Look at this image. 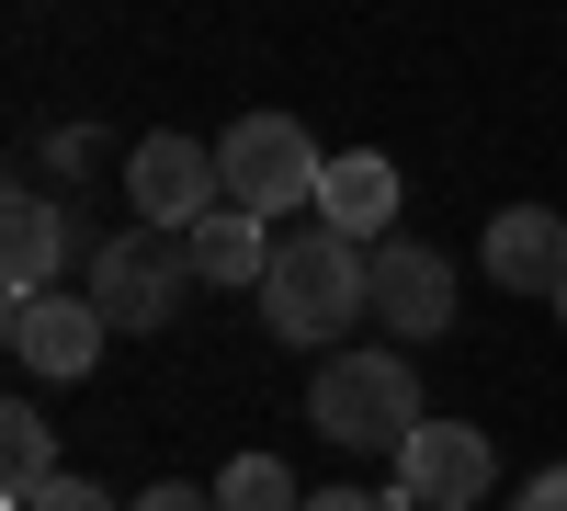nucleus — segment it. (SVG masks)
Here are the masks:
<instances>
[{
    "label": "nucleus",
    "mask_w": 567,
    "mask_h": 511,
    "mask_svg": "<svg viewBox=\"0 0 567 511\" xmlns=\"http://www.w3.org/2000/svg\"><path fill=\"white\" fill-rule=\"evenodd\" d=\"M261 318H272V341L341 352V341H352V318H374V251L341 239L329 216L284 227V239H272V273H261Z\"/></svg>",
    "instance_id": "f257e3e1"
},
{
    "label": "nucleus",
    "mask_w": 567,
    "mask_h": 511,
    "mask_svg": "<svg viewBox=\"0 0 567 511\" xmlns=\"http://www.w3.org/2000/svg\"><path fill=\"white\" fill-rule=\"evenodd\" d=\"M307 421L341 443V454H409V432H420L409 352H329L318 387H307Z\"/></svg>",
    "instance_id": "f03ea898"
},
{
    "label": "nucleus",
    "mask_w": 567,
    "mask_h": 511,
    "mask_svg": "<svg viewBox=\"0 0 567 511\" xmlns=\"http://www.w3.org/2000/svg\"><path fill=\"white\" fill-rule=\"evenodd\" d=\"M194 285L205 273H194V239H182V227H125V239L91 251V307H103L114 330H171Z\"/></svg>",
    "instance_id": "7ed1b4c3"
},
{
    "label": "nucleus",
    "mask_w": 567,
    "mask_h": 511,
    "mask_svg": "<svg viewBox=\"0 0 567 511\" xmlns=\"http://www.w3.org/2000/svg\"><path fill=\"white\" fill-rule=\"evenodd\" d=\"M216 171H227V205H250V216H318V136L296 114H239L216 136Z\"/></svg>",
    "instance_id": "20e7f679"
},
{
    "label": "nucleus",
    "mask_w": 567,
    "mask_h": 511,
    "mask_svg": "<svg viewBox=\"0 0 567 511\" xmlns=\"http://www.w3.org/2000/svg\"><path fill=\"white\" fill-rule=\"evenodd\" d=\"M0 341H12V364H23V376H45V387H80L91 376V364H103V341H114V318L103 307H91V285L69 296V285H45V296H12V307H0Z\"/></svg>",
    "instance_id": "39448f33"
},
{
    "label": "nucleus",
    "mask_w": 567,
    "mask_h": 511,
    "mask_svg": "<svg viewBox=\"0 0 567 511\" xmlns=\"http://www.w3.org/2000/svg\"><path fill=\"white\" fill-rule=\"evenodd\" d=\"M125 194H136V227H194V216H216L227 205V171H216V149L205 136H136L125 149Z\"/></svg>",
    "instance_id": "423d86ee"
},
{
    "label": "nucleus",
    "mask_w": 567,
    "mask_h": 511,
    "mask_svg": "<svg viewBox=\"0 0 567 511\" xmlns=\"http://www.w3.org/2000/svg\"><path fill=\"white\" fill-rule=\"evenodd\" d=\"M398 489H409L420 511H477V500L499 489V443H488L477 421H420L409 454H398Z\"/></svg>",
    "instance_id": "0eeeda50"
},
{
    "label": "nucleus",
    "mask_w": 567,
    "mask_h": 511,
    "mask_svg": "<svg viewBox=\"0 0 567 511\" xmlns=\"http://www.w3.org/2000/svg\"><path fill=\"white\" fill-rule=\"evenodd\" d=\"M374 318L398 341H443L454 330V262L432 239H374Z\"/></svg>",
    "instance_id": "6e6552de"
},
{
    "label": "nucleus",
    "mask_w": 567,
    "mask_h": 511,
    "mask_svg": "<svg viewBox=\"0 0 567 511\" xmlns=\"http://www.w3.org/2000/svg\"><path fill=\"white\" fill-rule=\"evenodd\" d=\"M477 262H488V285H511V296H567V216H545V205H511V216H488V239H477Z\"/></svg>",
    "instance_id": "1a4fd4ad"
},
{
    "label": "nucleus",
    "mask_w": 567,
    "mask_h": 511,
    "mask_svg": "<svg viewBox=\"0 0 567 511\" xmlns=\"http://www.w3.org/2000/svg\"><path fill=\"white\" fill-rule=\"evenodd\" d=\"M318 216L329 227H341V239H398V160L386 149H341V160H329L318 171Z\"/></svg>",
    "instance_id": "9d476101"
},
{
    "label": "nucleus",
    "mask_w": 567,
    "mask_h": 511,
    "mask_svg": "<svg viewBox=\"0 0 567 511\" xmlns=\"http://www.w3.org/2000/svg\"><path fill=\"white\" fill-rule=\"evenodd\" d=\"M69 273V216L34 194V182H12V205H0V285L12 296H45Z\"/></svg>",
    "instance_id": "9b49d317"
},
{
    "label": "nucleus",
    "mask_w": 567,
    "mask_h": 511,
    "mask_svg": "<svg viewBox=\"0 0 567 511\" xmlns=\"http://www.w3.org/2000/svg\"><path fill=\"white\" fill-rule=\"evenodd\" d=\"M182 239H194L205 285H261V273H272V216H250V205H216V216L182 227Z\"/></svg>",
    "instance_id": "f8f14e48"
},
{
    "label": "nucleus",
    "mask_w": 567,
    "mask_h": 511,
    "mask_svg": "<svg viewBox=\"0 0 567 511\" xmlns=\"http://www.w3.org/2000/svg\"><path fill=\"white\" fill-rule=\"evenodd\" d=\"M45 478H58V432H45V409L34 398H12V409H0V489H45Z\"/></svg>",
    "instance_id": "ddd939ff"
},
{
    "label": "nucleus",
    "mask_w": 567,
    "mask_h": 511,
    "mask_svg": "<svg viewBox=\"0 0 567 511\" xmlns=\"http://www.w3.org/2000/svg\"><path fill=\"white\" fill-rule=\"evenodd\" d=\"M216 511H307V489L272 467V454H239V467L216 478Z\"/></svg>",
    "instance_id": "4468645a"
},
{
    "label": "nucleus",
    "mask_w": 567,
    "mask_h": 511,
    "mask_svg": "<svg viewBox=\"0 0 567 511\" xmlns=\"http://www.w3.org/2000/svg\"><path fill=\"white\" fill-rule=\"evenodd\" d=\"M12 511H125V500H103L91 478H45V489H23Z\"/></svg>",
    "instance_id": "2eb2a0df"
},
{
    "label": "nucleus",
    "mask_w": 567,
    "mask_h": 511,
    "mask_svg": "<svg viewBox=\"0 0 567 511\" xmlns=\"http://www.w3.org/2000/svg\"><path fill=\"white\" fill-rule=\"evenodd\" d=\"M125 511H216V489H194V478H159L148 500H125Z\"/></svg>",
    "instance_id": "dca6fc26"
},
{
    "label": "nucleus",
    "mask_w": 567,
    "mask_h": 511,
    "mask_svg": "<svg viewBox=\"0 0 567 511\" xmlns=\"http://www.w3.org/2000/svg\"><path fill=\"white\" fill-rule=\"evenodd\" d=\"M307 511H398V489H307Z\"/></svg>",
    "instance_id": "f3484780"
},
{
    "label": "nucleus",
    "mask_w": 567,
    "mask_h": 511,
    "mask_svg": "<svg viewBox=\"0 0 567 511\" xmlns=\"http://www.w3.org/2000/svg\"><path fill=\"white\" fill-rule=\"evenodd\" d=\"M511 511H567V467H534V478H523V500H511Z\"/></svg>",
    "instance_id": "a211bd4d"
},
{
    "label": "nucleus",
    "mask_w": 567,
    "mask_h": 511,
    "mask_svg": "<svg viewBox=\"0 0 567 511\" xmlns=\"http://www.w3.org/2000/svg\"><path fill=\"white\" fill-rule=\"evenodd\" d=\"M556 318H567V296H556Z\"/></svg>",
    "instance_id": "6ab92c4d"
}]
</instances>
